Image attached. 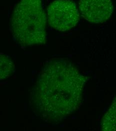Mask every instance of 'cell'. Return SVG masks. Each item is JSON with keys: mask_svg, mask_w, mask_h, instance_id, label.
I'll return each mask as SVG.
<instances>
[{"mask_svg": "<svg viewBox=\"0 0 116 131\" xmlns=\"http://www.w3.org/2000/svg\"><path fill=\"white\" fill-rule=\"evenodd\" d=\"M79 8L83 17L92 23L106 21L113 11L111 0H80Z\"/></svg>", "mask_w": 116, "mask_h": 131, "instance_id": "4", "label": "cell"}, {"mask_svg": "<svg viewBox=\"0 0 116 131\" xmlns=\"http://www.w3.org/2000/svg\"><path fill=\"white\" fill-rule=\"evenodd\" d=\"M86 79L67 59L49 61L41 72L31 94L35 113L45 122H60L81 105Z\"/></svg>", "mask_w": 116, "mask_h": 131, "instance_id": "1", "label": "cell"}, {"mask_svg": "<svg viewBox=\"0 0 116 131\" xmlns=\"http://www.w3.org/2000/svg\"><path fill=\"white\" fill-rule=\"evenodd\" d=\"M116 129V98L102 119V130L114 131Z\"/></svg>", "mask_w": 116, "mask_h": 131, "instance_id": "5", "label": "cell"}, {"mask_svg": "<svg viewBox=\"0 0 116 131\" xmlns=\"http://www.w3.org/2000/svg\"><path fill=\"white\" fill-rule=\"evenodd\" d=\"M46 18L41 0H21L11 19V28L17 41L25 46L44 44Z\"/></svg>", "mask_w": 116, "mask_h": 131, "instance_id": "2", "label": "cell"}, {"mask_svg": "<svg viewBox=\"0 0 116 131\" xmlns=\"http://www.w3.org/2000/svg\"><path fill=\"white\" fill-rule=\"evenodd\" d=\"M14 65L7 56L0 54V80L10 77L14 72Z\"/></svg>", "mask_w": 116, "mask_h": 131, "instance_id": "6", "label": "cell"}, {"mask_svg": "<svg viewBox=\"0 0 116 131\" xmlns=\"http://www.w3.org/2000/svg\"><path fill=\"white\" fill-rule=\"evenodd\" d=\"M48 19L54 29L66 31L76 26L80 19L75 3L71 0H56L47 9Z\"/></svg>", "mask_w": 116, "mask_h": 131, "instance_id": "3", "label": "cell"}]
</instances>
